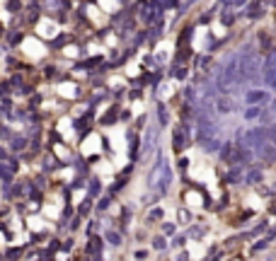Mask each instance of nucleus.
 <instances>
[{
	"label": "nucleus",
	"instance_id": "f257e3e1",
	"mask_svg": "<svg viewBox=\"0 0 276 261\" xmlns=\"http://www.w3.org/2000/svg\"><path fill=\"white\" fill-rule=\"evenodd\" d=\"M266 99H269V95H266V92H259V90L245 95V102H250V104H254V102H266Z\"/></svg>",
	"mask_w": 276,
	"mask_h": 261
},
{
	"label": "nucleus",
	"instance_id": "f03ea898",
	"mask_svg": "<svg viewBox=\"0 0 276 261\" xmlns=\"http://www.w3.org/2000/svg\"><path fill=\"white\" fill-rule=\"evenodd\" d=\"M116 116H119V107H111V109H109V114H104V116L100 119V123H102V126H107V123L111 126V123L116 121Z\"/></svg>",
	"mask_w": 276,
	"mask_h": 261
},
{
	"label": "nucleus",
	"instance_id": "7ed1b4c3",
	"mask_svg": "<svg viewBox=\"0 0 276 261\" xmlns=\"http://www.w3.org/2000/svg\"><path fill=\"white\" fill-rule=\"evenodd\" d=\"M102 194V182L97 179V177H92L90 179V196L88 198H95V196H100Z\"/></svg>",
	"mask_w": 276,
	"mask_h": 261
},
{
	"label": "nucleus",
	"instance_id": "20e7f679",
	"mask_svg": "<svg viewBox=\"0 0 276 261\" xmlns=\"http://www.w3.org/2000/svg\"><path fill=\"white\" fill-rule=\"evenodd\" d=\"M157 121H160V126L170 123V111H167L165 104H157Z\"/></svg>",
	"mask_w": 276,
	"mask_h": 261
},
{
	"label": "nucleus",
	"instance_id": "39448f33",
	"mask_svg": "<svg viewBox=\"0 0 276 261\" xmlns=\"http://www.w3.org/2000/svg\"><path fill=\"white\" fill-rule=\"evenodd\" d=\"M100 251H102V239L100 237H90L88 254H100Z\"/></svg>",
	"mask_w": 276,
	"mask_h": 261
},
{
	"label": "nucleus",
	"instance_id": "423d86ee",
	"mask_svg": "<svg viewBox=\"0 0 276 261\" xmlns=\"http://www.w3.org/2000/svg\"><path fill=\"white\" fill-rule=\"evenodd\" d=\"M104 237L111 242V247H119V244H122V235H119L116 230H107V235H104Z\"/></svg>",
	"mask_w": 276,
	"mask_h": 261
},
{
	"label": "nucleus",
	"instance_id": "0eeeda50",
	"mask_svg": "<svg viewBox=\"0 0 276 261\" xmlns=\"http://www.w3.org/2000/svg\"><path fill=\"white\" fill-rule=\"evenodd\" d=\"M10 145H12V150H15V152H20V150H24L27 141H24V138H17V136H12V138H10Z\"/></svg>",
	"mask_w": 276,
	"mask_h": 261
},
{
	"label": "nucleus",
	"instance_id": "6e6552de",
	"mask_svg": "<svg viewBox=\"0 0 276 261\" xmlns=\"http://www.w3.org/2000/svg\"><path fill=\"white\" fill-rule=\"evenodd\" d=\"M172 75L179 77V80H184V77L189 75V68L187 65H175V70H172Z\"/></svg>",
	"mask_w": 276,
	"mask_h": 261
},
{
	"label": "nucleus",
	"instance_id": "1a4fd4ad",
	"mask_svg": "<svg viewBox=\"0 0 276 261\" xmlns=\"http://www.w3.org/2000/svg\"><path fill=\"white\" fill-rule=\"evenodd\" d=\"M58 167V162L54 160V155H46L44 157V172H51V169H56Z\"/></svg>",
	"mask_w": 276,
	"mask_h": 261
},
{
	"label": "nucleus",
	"instance_id": "9d476101",
	"mask_svg": "<svg viewBox=\"0 0 276 261\" xmlns=\"http://www.w3.org/2000/svg\"><path fill=\"white\" fill-rule=\"evenodd\" d=\"M218 107H221L223 114H230V111H232V99H230V97L221 99V102H218Z\"/></svg>",
	"mask_w": 276,
	"mask_h": 261
},
{
	"label": "nucleus",
	"instance_id": "9b49d317",
	"mask_svg": "<svg viewBox=\"0 0 276 261\" xmlns=\"http://www.w3.org/2000/svg\"><path fill=\"white\" fill-rule=\"evenodd\" d=\"M177 218H179V223H184V225H189V223H191V213H189V210H184V208H179V210H177Z\"/></svg>",
	"mask_w": 276,
	"mask_h": 261
},
{
	"label": "nucleus",
	"instance_id": "f8f14e48",
	"mask_svg": "<svg viewBox=\"0 0 276 261\" xmlns=\"http://www.w3.org/2000/svg\"><path fill=\"white\" fill-rule=\"evenodd\" d=\"M90 210H92V198H85V201L80 203V218H83V215H88Z\"/></svg>",
	"mask_w": 276,
	"mask_h": 261
},
{
	"label": "nucleus",
	"instance_id": "ddd939ff",
	"mask_svg": "<svg viewBox=\"0 0 276 261\" xmlns=\"http://www.w3.org/2000/svg\"><path fill=\"white\" fill-rule=\"evenodd\" d=\"M175 232H177V225H175V223H163V235H165V237L175 235Z\"/></svg>",
	"mask_w": 276,
	"mask_h": 261
},
{
	"label": "nucleus",
	"instance_id": "4468645a",
	"mask_svg": "<svg viewBox=\"0 0 276 261\" xmlns=\"http://www.w3.org/2000/svg\"><path fill=\"white\" fill-rule=\"evenodd\" d=\"M259 114H262V107H250L245 111V119H257Z\"/></svg>",
	"mask_w": 276,
	"mask_h": 261
},
{
	"label": "nucleus",
	"instance_id": "2eb2a0df",
	"mask_svg": "<svg viewBox=\"0 0 276 261\" xmlns=\"http://www.w3.org/2000/svg\"><path fill=\"white\" fill-rule=\"evenodd\" d=\"M111 206V196H102L100 203H97V210H107Z\"/></svg>",
	"mask_w": 276,
	"mask_h": 261
},
{
	"label": "nucleus",
	"instance_id": "dca6fc26",
	"mask_svg": "<svg viewBox=\"0 0 276 261\" xmlns=\"http://www.w3.org/2000/svg\"><path fill=\"white\" fill-rule=\"evenodd\" d=\"M259 179H262V172H259V169H254V172L247 174V179H245V182H247V184H254V182H259Z\"/></svg>",
	"mask_w": 276,
	"mask_h": 261
},
{
	"label": "nucleus",
	"instance_id": "f3484780",
	"mask_svg": "<svg viewBox=\"0 0 276 261\" xmlns=\"http://www.w3.org/2000/svg\"><path fill=\"white\" fill-rule=\"evenodd\" d=\"M177 167H179V172H182V174H187V169H189V160H187V157H179Z\"/></svg>",
	"mask_w": 276,
	"mask_h": 261
},
{
	"label": "nucleus",
	"instance_id": "a211bd4d",
	"mask_svg": "<svg viewBox=\"0 0 276 261\" xmlns=\"http://www.w3.org/2000/svg\"><path fill=\"white\" fill-rule=\"evenodd\" d=\"M153 244H155V249H165V247H167V239L165 237H155Z\"/></svg>",
	"mask_w": 276,
	"mask_h": 261
},
{
	"label": "nucleus",
	"instance_id": "6ab92c4d",
	"mask_svg": "<svg viewBox=\"0 0 276 261\" xmlns=\"http://www.w3.org/2000/svg\"><path fill=\"white\" fill-rule=\"evenodd\" d=\"M187 244V235H177L175 237V247H184Z\"/></svg>",
	"mask_w": 276,
	"mask_h": 261
},
{
	"label": "nucleus",
	"instance_id": "aec40b11",
	"mask_svg": "<svg viewBox=\"0 0 276 261\" xmlns=\"http://www.w3.org/2000/svg\"><path fill=\"white\" fill-rule=\"evenodd\" d=\"M0 138H12V133L8 130V126H0Z\"/></svg>",
	"mask_w": 276,
	"mask_h": 261
},
{
	"label": "nucleus",
	"instance_id": "412c9836",
	"mask_svg": "<svg viewBox=\"0 0 276 261\" xmlns=\"http://www.w3.org/2000/svg\"><path fill=\"white\" fill-rule=\"evenodd\" d=\"M145 256H148V251H143V249H141V251H136V259H138V261H143Z\"/></svg>",
	"mask_w": 276,
	"mask_h": 261
},
{
	"label": "nucleus",
	"instance_id": "4be33fe9",
	"mask_svg": "<svg viewBox=\"0 0 276 261\" xmlns=\"http://www.w3.org/2000/svg\"><path fill=\"white\" fill-rule=\"evenodd\" d=\"M177 261H189V254H187V251H182V254H179V259H177Z\"/></svg>",
	"mask_w": 276,
	"mask_h": 261
},
{
	"label": "nucleus",
	"instance_id": "5701e85b",
	"mask_svg": "<svg viewBox=\"0 0 276 261\" xmlns=\"http://www.w3.org/2000/svg\"><path fill=\"white\" fill-rule=\"evenodd\" d=\"M0 160H8V150L5 148H0Z\"/></svg>",
	"mask_w": 276,
	"mask_h": 261
},
{
	"label": "nucleus",
	"instance_id": "b1692460",
	"mask_svg": "<svg viewBox=\"0 0 276 261\" xmlns=\"http://www.w3.org/2000/svg\"><path fill=\"white\" fill-rule=\"evenodd\" d=\"M269 213H274V215H276V201L271 203V208H269Z\"/></svg>",
	"mask_w": 276,
	"mask_h": 261
}]
</instances>
